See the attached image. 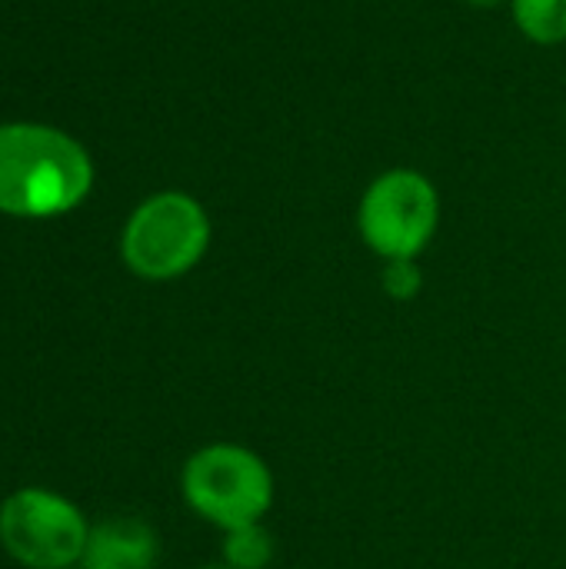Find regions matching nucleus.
<instances>
[{"label":"nucleus","mask_w":566,"mask_h":569,"mask_svg":"<svg viewBox=\"0 0 566 569\" xmlns=\"http://www.w3.org/2000/svg\"><path fill=\"white\" fill-rule=\"evenodd\" d=\"M93 190L90 153L43 123H0V213L47 220L77 210Z\"/></svg>","instance_id":"1"},{"label":"nucleus","mask_w":566,"mask_h":569,"mask_svg":"<svg viewBox=\"0 0 566 569\" xmlns=\"http://www.w3.org/2000/svg\"><path fill=\"white\" fill-rule=\"evenodd\" d=\"M180 497L193 517L227 533L234 527L267 523L277 500V480L257 450L217 440L183 460Z\"/></svg>","instance_id":"2"},{"label":"nucleus","mask_w":566,"mask_h":569,"mask_svg":"<svg viewBox=\"0 0 566 569\" xmlns=\"http://www.w3.org/2000/svg\"><path fill=\"white\" fill-rule=\"evenodd\" d=\"M214 240L207 207L183 190H160L133 207L120 230L123 267L147 283H170L197 270Z\"/></svg>","instance_id":"3"},{"label":"nucleus","mask_w":566,"mask_h":569,"mask_svg":"<svg viewBox=\"0 0 566 569\" xmlns=\"http://www.w3.org/2000/svg\"><path fill=\"white\" fill-rule=\"evenodd\" d=\"M440 230L437 183L414 167L377 173L357 203V233L384 260H420Z\"/></svg>","instance_id":"4"},{"label":"nucleus","mask_w":566,"mask_h":569,"mask_svg":"<svg viewBox=\"0 0 566 569\" xmlns=\"http://www.w3.org/2000/svg\"><path fill=\"white\" fill-rule=\"evenodd\" d=\"M87 537L90 520L70 497L57 490L23 487L0 503V547L20 567H80Z\"/></svg>","instance_id":"5"},{"label":"nucleus","mask_w":566,"mask_h":569,"mask_svg":"<svg viewBox=\"0 0 566 569\" xmlns=\"http://www.w3.org/2000/svg\"><path fill=\"white\" fill-rule=\"evenodd\" d=\"M160 563V533L140 517H107L90 523L80 557L83 569H153Z\"/></svg>","instance_id":"6"},{"label":"nucleus","mask_w":566,"mask_h":569,"mask_svg":"<svg viewBox=\"0 0 566 569\" xmlns=\"http://www.w3.org/2000/svg\"><path fill=\"white\" fill-rule=\"evenodd\" d=\"M510 17L537 47L566 43V0H510Z\"/></svg>","instance_id":"7"},{"label":"nucleus","mask_w":566,"mask_h":569,"mask_svg":"<svg viewBox=\"0 0 566 569\" xmlns=\"http://www.w3.org/2000/svg\"><path fill=\"white\" fill-rule=\"evenodd\" d=\"M277 557V540L267 523L234 527L220 540V563L234 569H270Z\"/></svg>","instance_id":"8"},{"label":"nucleus","mask_w":566,"mask_h":569,"mask_svg":"<svg viewBox=\"0 0 566 569\" xmlns=\"http://www.w3.org/2000/svg\"><path fill=\"white\" fill-rule=\"evenodd\" d=\"M380 290L394 303H410L424 293V267L420 260H384L380 267Z\"/></svg>","instance_id":"9"},{"label":"nucleus","mask_w":566,"mask_h":569,"mask_svg":"<svg viewBox=\"0 0 566 569\" xmlns=\"http://www.w3.org/2000/svg\"><path fill=\"white\" fill-rule=\"evenodd\" d=\"M470 7H477V10H494V7H504V3H510V0H467Z\"/></svg>","instance_id":"10"},{"label":"nucleus","mask_w":566,"mask_h":569,"mask_svg":"<svg viewBox=\"0 0 566 569\" xmlns=\"http://www.w3.org/2000/svg\"><path fill=\"white\" fill-rule=\"evenodd\" d=\"M197 569H234V567H227V563H220V560H214V563H203V567H197Z\"/></svg>","instance_id":"11"},{"label":"nucleus","mask_w":566,"mask_h":569,"mask_svg":"<svg viewBox=\"0 0 566 569\" xmlns=\"http://www.w3.org/2000/svg\"><path fill=\"white\" fill-rule=\"evenodd\" d=\"M70 569H83V567H70Z\"/></svg>","instance_id":"12"}]
</instances>
